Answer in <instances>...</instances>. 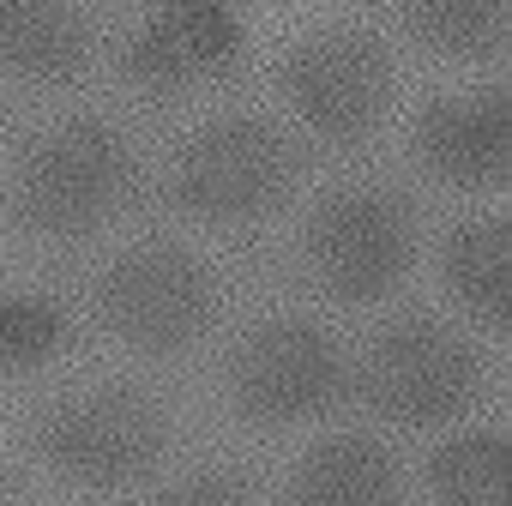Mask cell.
<instances>
[{"mask_svg":"<svg viewBox=\"0 0 512 506\" xmlns=\"http://www.w3.org/2000/svg\"><path fill=\"white\" fill-rule=\"evenodd\" d=\"M241 13L235 7H211V0H181V7H157L145 13V25L127 43V73L139 91L175 97L193 85L223 79L241 61Z\"/></svg>","mask_w":512,"mask_h":506,"instance_id":"9","label":"cell"},{"mask_svg":"<svg viewBox=\"0 0 512 506\" xmlns=\"http://www.w3.org/2000/svg\"><path fill=\"white\" fill-rule=\"evenodd\" d=\"M350 386L344 344L314 320H260L229 356V398L253 428L326 416Z\"/></svg>","mask_w":512,"mask_h":506,"instance_id":"3","label":"cell"},{"mask_svg":"<svg viewBox=\"0 0 512 506\" xmlns=\"http://www.w3.org/2000/svg\"><path fill=\"white\" fill-rule=\"evenodd\" d=\"M133 193V151L103 121H67L43 133L13 181V211L31 235L79 241L97 235Z\"/></svg>","mask_w":512,"mask_h":506,"instance_id":"1","label":"cell"},{"mask_svg":"<svg viewBox=\"0 0 512 506\" xmlns=\"http://www.w3.org/2000/svg\"><path fill=\"white\" fill-rule=\"evenodd\" d=\"M416 157L446 187H506L512 181V97H506V85L428 103L416 121Z\"/></svg>","mask_w":512,"mask_h":506,"instance_id":"10","label":"cell"},{"mask_svg":"<svg viewBox=\"0 0 512 506\" xmlns=\"http://www.w3.org/2000/svg\"><path fill=\"white\" fill-rule=\"evenodd\" d=\"M308 266L338 302H380L416 266V217L386 187H344L308 223Z\"/></svg>","mask_w":512,"mask_h":506,"instance_id":"5","label":"cell"},{"mask_svg":"<svg viewBox=\"0 0 512 506\" xmlns=\"http://www.w3.org/2000/svg\"><path fill=\"white\" fill-rule=\"evenodd\" d=\"M278 85L326 145H362L392 109V55L368 31H314L290 49Z\"/></svg>","mask_w":512,"mask_h":506,"instance_id":"8","label":"cell"},{"mask_svg":"<svg viewBox=\"0 0 512 506\" xmlns=\"http://www.w3.org/2000/svg\"><path fill=\"white\" fill-rule=\"evenodd\" d=\"M404 31L434 49V55H452V61H488L506 49V31H512V13L500 0H434V7H398Z\"/></svg>","mask_w":512,"mask_h":506,"instance_id":"15","label":"cell"},{"mask_svg":"<svg viewBox=\"0 0 512 506\" xmlns=\"http://www.w3.org/2000/svg\"><path fill=\"white\" fill-rule=\"evenodd\" d=\"M175 205L199 223L235 229L272 217L296 187V151L290 139L260 115H217L175 151Z\"/></svg>","mask_w":512,"mask_h":506,"instance_id":"2","label":"cell"},{"mask_svg":"<svg viewBox=\"0 0 512 506\" xmlns=\"http://www.w3.org/2000/svg\"><path fill=\"white\" fill-rule=\"evenodd\" d=\"M434 506H512V440L500 428H470L428 458Z\"/></svg>","mask_w":512,"mask_h":506,"instance_id":"14","label":"cell"},{"mask_svg":"<svg viewBox=\"0 0 512 506\" xmlns=\"http://www.w3.org/2000/svg\"><path fill=\"white\" fill-rule=\"evenodd\" d=\"M91 55V19L67 0H0V67L61 85Z\"/></svg>","mask_w":512,"mask_h":506,"instance_id":"12","label":"cell"},{"mask_svg":"<svg viewBox=\"0 0 512 506\" xmlns=\"http://www.w3.org/2000/svg\"><path fill=\"white\" fill-rule=\"evenodd\" d=\"M97 314L127 350L175 356L205 338V326L217 314V284L199 253H187L175 241H145L103 272Z\"/></svg>","mask_w":512,"mask_h":506,"instance_id":"4","label":"cell"},{"mask_svg":"<svg viewBox=\"0 0 512 506\" xmlns=\"http://www.w3.org/2000/svg\"><path fill=\"white\" fill-rule=\"evenodd\" d=\"M476 386H482L476 350L434 320H398L368 344L362 362V398L398 428H440L464 416Z\"/></svg>","mask_w":512,"mask_h":506,"instance_id":"7","label":"cell"},{"mask_svg":"<svg viewBox=\"0 0 512 506\" xmlns=\"http://www.w3.org/2000/svg\"><path fill=\"white\" fill-rule=\"evenodd\" d=\"M169 446V422L145 392L97 386L49 410L43 422V458L61 482L79 488H133L157 470Z\"/></svg>","mask_w":512,"mask_h":506,"instance_id":"6","label":"cell"},{"mask_svg":"<svg viewBox=\"0 0 512 506\" xmlns=\"http://www.w3.org/2000/svg\"><path fill=\"white\" fill-rule=\"evenodd\" d=\"M145 506H260L253 500V488L241 476H223V470H205V476H187L163 494H151Z\"/></svg>","mask_w":512,"mask_h":506,"instance_id":"17","label":"cell"},{"mask_svg":"<svg viewBox=\"0 0 512 506\" xmlns=\"http://www.w3.org/2000/svg\"><path fill=\"white\" fill-rule=\"evenodd\" d=\"M440 266H446V290L458 296V308L476 314L488 332H506V320H512V229H506V217L458 223Z\"/></svg>","mask_w":512,"mask_h":506,"instance_id":"13","label":"cell"},{"mask_svg":"<svg viewBox=\"0 0 512 506\" xmlns=\"http://www.w3.org/2000/svg\"><path fill=\"white\" fill-rule=\"evenodd\" d=\"M290 506H404L398 458L374 434H332L296 464Z\"/></svg>","mask_w":512,"mask_h":506,"instance_id":"11","label":"cell"},{"mask_svg":"<svg viewBox=\"0 0 512 506\" xmlns=\"http://www.w3.org/2000/svg\"><path fill=\"white\" fill-rule=\"evenodd\" d=\"M67 338V320L49 296H31V290H7L0 296V368L7 374H25V368H43Z\"/></svg>","mask_w":512,"mask_h":506,"instance_id":"16","label":"cell"}]
</instances>
